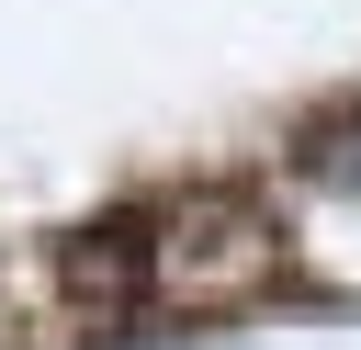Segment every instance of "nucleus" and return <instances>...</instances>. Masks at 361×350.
<instances>
[{
  "instance_id": "nucleus-1",
  "label": "nucleus",
  "mask_w": 361,
  "mask_h": 350,
  "mask_svg": "<svg viewBox=\"0 0 361 350\" xmlns=\"http://www.w3.org/2000/svg\"><path fill=\"white\" fill-rule=\"evenodd\" d=\"M259 282H282V237L237 192H192L169 226H147V294L158 305H248Z\"/></svg>"
},
{
  "instance_id": "nucleus-2",
  "label": "nucleus",
  "mask_w": 361,
  "mask_h": 350,
  "mask_svg": "<svg viewBox=\"0 0 361 350\" xmlns=\"http://www.w3.org/2000/svg\"><path fill=\"white\" fill-rule=\"evenodd\" d=\"M68 282L79 294H147V226H102L68 248Z\"/></svg>"
}]
</instances>
